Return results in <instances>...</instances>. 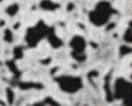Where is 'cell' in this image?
<instances>
[{"label":"cell","mask_w":132,"mask_h":106,"mask_svg":"<svg viewBox=\"0 0 132 106\" xmlns=\"http://www.w3.org/2000/svg\"><path fill=\"white\" fill-rule=\"evenodd\" d=\"M38 105H58V102L57 101H52L50 100V97H48L46 100H44L41 103H38Z\"/></svg>","instance_id":"cell-11"},{"label":"cell","mask_w":132,"mask_h":106,"mask_svg":"<svg viewBox=\"0 0 132 106\" xmlns=\"http://www.w3.org/2000/svg\"><path fill=\"white\" fill-rule=\"evenodd\" d=\"M4 40L8 41V42H12V41H13V33H12L9 29H7V31L4 32Z\"/></svg>","instance_id":"cell-10"},{"label":"cell","mask_w":132,"mask_h":106,"mask_svg":"<svg viewBox=\"0 0 132 106\" xmlns=\"http://www.w3.org/2000/svg\"><path fill=\"white\" fill-rule=\"evenodd\" d=\"M40 7H41L42 9H45V11H54V9H57L60 5L56 4V3H53L52 0H42L41 4H40Z\"/></svg>","instance_id":"cell-7"},{"label":"cell","mask_w":132,"mask_h":106,"mask_svg":"<svg viewBox=\"0 0 132 106\" xmlns=\"http://www.w3.org/2000/svg\"><path fill=\"white\" fill-rule=\"evenodd\" d=\"M56 82L58 84V86L62 92L69 93V94H74L77 92H79L83 88V81L81 77L78 76H71V74H68V76H60L56 78Z\"/></svg>","instance_id":"cell-2"},{"label":"cell","mask_w":132,"mask_h":106,"mask_svg":"<svg viewBox=\"0 0 132 106\" xmlns=\"http://www.w3.org/2000/svg\"><path fill=\"white\" fill-rule=\"evenodd\" d=\"M19 4L17 3H15V4H11L7 9H5V12H7V15H9V16H15L17 12H19Z\"/></svg>","instance_id":"cell-8"},{"label":"cell","mask_w":132,"mask_h":106,"mask_svg":"<svg viewBox=\"0 0 132 106\" xmlns=\"http://www.w3.org/2000/svg\"><path fill=\"white\" fill-rule=\"evenodd\" d=\"M46 39L49 40V42L52 44V47H54V48H60V47L62 45V41L56 36V33L53 32V29H52V28H49V31H48Z\"/></svg>","instance_id":"cell-6"},{"label":"cell","mask_w":132,"mask_h":106,"mask_svg":"<svg viewBox=\"0 0 132 106\" xmlns=\"http://www.w3.org/2000/svg\"><path fill=\"white\" fill-rule=\"evenodd\" d=\"M87 44L86 40L82 36H74L70 41V48H71V56L74 58H77L78 61H83L86 58L85 56V49H86Z\"/></svg>","instance_id":"cell-5"},{"label":"cell","mask_w":132,"mask_h":106,"mask_svg":"<svg viewBox=\"0 0 132 106\" xmlns=\"http://www.w3.org/2000/svg\"><path fill=\"white\" fill-rule=\"evenodd\" d=\"M131 32H132V28H131V24L127 27V29H126V32H124V42L126 44H128V45H131V41H132V39H131Z\"/></svg>","instance_id":"cell-9"},{"label":"cell","mask_w":132,"mask_h":106,"mask_svg":"<svg viewBox=\"0 0 132 106\" xmlns=\"http://www.w3.org/2000/svg\"><path fill=\"white\" fill-rule=\"evenodd\" d=\"M114 95L120 100L124 105H129V97H131V82L126 78L120 77L116 80L114 85Z\"/></svg>","instance_id":"cell-4"},{"label":"cell","mask_w":132,"mask_h":106,"mask_svg":"<svg viewBox=\"0 0 132 106\" xmlns=\"http://www.w3.org/2000/svg\"><path fill=\"white\" fill-rule=\"evenodd\" d=\"M48 31H49V28L44 24L42 21H40L38 24H36L35 27H32V28H29V29L27 31L25 41L28 42L30 47H35V45L38 44V42H40L44 37H46Z\"/></svg>","instance_id":"cell-3"},{"label":"cell","mask_w":132,"mask_h":106,"mask_svg":"<svg viewBox=\"0 0 132 106\" xmlns=\"http://www.w3.org/2000/svg\"><path fill=\"white\" fill-rule=\"evenodd\" d=\"M112 15H114V8L111 7V4L108 2H101L89 13V20L94 25L102 27L106 23H108Z\"/></svg>","instance_id":"cell-1"}]
</instances>
